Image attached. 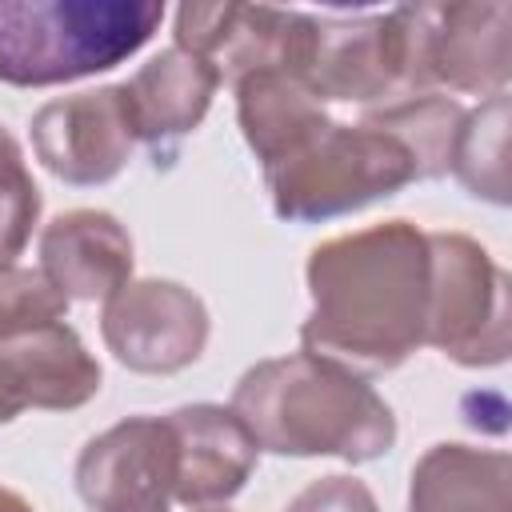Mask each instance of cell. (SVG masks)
<instances>
[{
    "label": "cell",
    "mask_w": 512,
    "mask_h": 512,
    "mask_svg": "<svg viewBox=\"0 0 512 512\" xmlns=\"http://www.w3.org/2000/svg\"><path fill=\"white\" fill-rule=\"evenodd\" d=\"M464 112L468 108H460L452 96L416 92V96H400L392 104L368 108L364 116L376 120L380 128H388L412 152L420 180H436L452 164V144H456V132H460Z\"/></svg>",
    "instance_id": "18"
},
{
    "label": "cell",
    "mask_w": 512,
    "mask_h": 512,
    "mask_svg": "<svg viewBox=\"0 0 512 512\" xmlns=\"http://www.w3.org/2000/svg\"><path fill=\"white\" fill-rule=\"evenodd\" d=\"M216 88L220 76L204 60L180 52L176 44L156 52L120 84L132 136L144 144H164L192 132L204 120Z\"/></svg>",
    "instance_id": "15"
},
{
    "label": "cell",
    "mask_w": 512,
    "mask_h": 512,
    "mask_svg": "<svg viewBox=\"0 0 512 512\" xmlns=\"http://www.w3.org/2000/svg\"><path fill=\"white\" fill-rule=\"evenodd\" d=\"M196 512H228V508H196Z\"/></svg>",
    "instance_id": "25"
},
{
    "label": "cell",
    "mask_w": 512,
    "mask_h": 512,
    "mask_svg": "<svg viewBox=\"0 0 512 512\" xmlns=\"http://www.w3.org/2000/svg\"><path fill=\"white\" fill-rule=\"evenodd\" d=\"M512 76V8L488 4H420V80L424 92L452 88L496 96Z\"/></svg>",
    "instance_id": "10"
},
{
    "label": "cell",
    "mask_w": 512,
    "mask_h": 512,
    "mask_svg": "<svg viewBox=\"0 0 512 512\" xmlns=\"http://www.w3.org/2000/svg\"><path fill=\"white\" fill-rule=\"evenodd\" d=\"M408 512H512V456L500 448L432 444L412 468Z\"/></svg>",
    "instance_id": "16"
},
{
    "label": "cell",
    "mask_w": 512,
    "mask_h": 512,
    "mask_svg": "<svg viewBox=\"0 0 512 512\" xmlns=\"http://www.w3.org/2000/svg\"><path fill=\"white\" fill-rule=\"evenodd\" d=\"M252 440L276 456H336L368 464L392 452L396 416L356 372L308 352L252 364L228 404Z\"/></svg>",
    "instance_id": "2"
},
{
    "label": "cell",
    "mask_w": 512,
    "mask_h": 512,
    "mask_svg": "<svg viewBox=\"0 0 512 512\" xmlns=\"http://www.w3.org/2000/svg\"><path fill=\"white\" fill-rule=\"evenodd\" d=\"M176 432L168 416H128L92 436L76 460V492L92 512L172 504Z\"/></svg>",
    "instance_id": "9"
},
{
    "label": "cell",
    "mask_w": 512,
    "mask_h": 512,
    "mask_svg": "<svg viewBox=\"0 0 512 512\" xmlns=\"http://www.w3.org/2000/svg\"><path fill=\"white\" fill-rule=\"evenodd\" d=\"M232 88L240 132L264 172L296 156L332 120L328 108L292 72H252Z\"/></svg>",
    "instance_id": "17"
},
{
    "label": "cell",
    "mask_w": 512,
    "mask_h": 512,
    "mask_svg": "<svg viewBox=\"0 0 512 512\" xmlns=\"http://www.w3.org/2000/svg\"><path fill=\"white\" fill-rule=\"evenodd\" d=\"M0 512H36L20 492H12V488H4L0 484Z\"/></svg>",
    "instance_id": "23"
},
{
    "label": "cell",
    "mask_w": 512,
    "mask_h": 512,
    "mask_svg": "<svg viewBox=\"0 0 512 512\" xmlns=\"http://www.w3.org/2000/svg\"><path fill=\"white\" fill-rule=\"evenodd\" d=\"M420 180L412 152L376 120H328L296 156L264 172L280 220L312 224L356 212Z\"/></svg>",
    "instance_id": "4"
},
{
    "label": "cell",
    "mask_w": 512,
    "mask_h": 512,
    "mask_svg": "<svg viewBox=\"0 0 512 512\" xmlns=\"http://www.w3.org/2000/svg\"><path fill=\"white\" fill-rule=\"evenodd\" d=\"M284 512H380V504L364 480L332 472V476L312 480Z\"/></svg>",
    "instance_id": "22"
},
{
    "label": "cell",
    "mask_w": 512,
    "mask_h": 512,
    "mask_svg": "<svg viewBox=\"0 0 512 512\" xmlns=\"http://www.w3.org/2000/svg\"><path fill=\"white\" fill-rule=\"evenodd\" d=\"M424 344L464 368H496L512 352V284L464 232H428Z\"/></svg>",
    "instance_id": "6"
},
{
    "label": "cell",
    "mask_w": 512,
    "mask_h": 512,
    "mask_svg": "<svg viewBox=\"0 0 512 512\" xmlns=\"http://www.w3.org/2000/svg\"><path fill=\"white\" fill-rule=\"evenodd\" d=\"M312 12L264 8V4H180L176 48L204 60L220 84H236L252 72L300 76Z\"/></svg>",
    "instance_id": "7"
},
{
    "label": "cell",
    "mask_w": 512,
    "mask_h": 512,
    "mask_svg": "<svg viewBox=\"0 0 512 512\" xmlns=\"http://www.w3.org/2000/svg\"><path fill=\"white\" fill-rule=\"evenodd\" d=\"M472 196L492 204H508V92L488 96L480 108L464 112L452 164H448Z\"/></svg>",
    "instance_id": "19"
},
{
    "label": "cell",
    "mask_w": 512,
    "mask_h": 512,
    "mask_svg": "<svg viewBox=\"0 0 512 512\" xmlns=\"http://www.w3.org/2000/svg\"><path fill=\"white\" fill-rule=\"evenodd\" d=\"M132 236L100 208L60 212L40 232V272L68 300H108L132 280Z\"/></svg>",
    "instance_id": "14"
},
{
    "label": "cell",
    "mask_w": 512,
    "mask_h": 512,
    "mask_svg": "<svg viewBox=\"0 0 512 512\" xmlns=\"http://www.w3.org/2000/svg\"><path fill=\"white\" fill-rule=\"evenodd\" d=\"M68 320V296L40 268H0V336Z\"/></svg>",
    "instance_id": "21"
},
{
    "label": "cell",
    "mask_w": 512,
    "mask_h": 512,
    "mask_svg": "<svg viewBox=\"0 0 512 512\" xmlns=\"http://www.w3.org/2000/svg\"><path fill=\"white\" fill-rule=\"evenodd\" d=\"M136 512H168V504H160V508H136Z\"/></svg>",
    "instance_id": "24"
},
{
    "label": "cell",
    "mask_w": 512,
    "mask_h": 512,
    "mask_svg": "<svg viewBox=\"0 0 512 512\" xmlns=\"http://www.w3.org/2000/svg\"><path fill=\"white\" fill-rule=\"evenodd\" d=\"M132 144L120 84L48 100L32 116L36 160L64 184H108L128 164Z\"/></svg>",
    "instance_id": "11"
},
{
    "label": "cell",
    "mask_w": 512,
    "mask_h": 512,
    "mask_svg": "<svg viewBox=\"0 0 512 512\" xmlns=\"http://www.w3.org/2000/svg\"><path fill=\"white\" fill-rule=\"evenodd\" d=\"M100 392V364L68 320L0 336V424L24 408L72 412Z\"/></svg>",
    "instance_id": "12"
},
{
    "label": "cell",
    "mask_w": 512,
    "mask_h": 512,
    "mask_svg": "<svg viewBox=\"0 0 512 512\" xmlns=\"http://www.w3.org/2000/svg\"><path fill=\"white\" fill-rule=\"evenodd\" d=\"M320 104L380 108L424 92L420 80V4L364 16H316L300 76Z\"/></svg>",
    "instance_id": "5"
},
{
    "label": "cell",
    "mask_w": 512,
    "mask_h": 512,
    "mask_svg": "<svg viewBox=\"0 0 512 512\" xmlns=\"http://www.w3.org/2000/svg\"><path fill=\"white\" fill-rule=\"evenodd\" d=\"M176 432V488L184 508H212L232 500L256 472L260 444L244 420L224 404H184L168 412Z\"/></svg>",
    "instance_id": "13"
},
{
    "label": "cell",
    "mask_w": 512,
    "mask_h": 512,
    "mask_svg": "<svg viewBox=\"0 0 512 512\" xmlns=\"http://www.w3.org/2000/svg\"><path fill=\"white\" fill-rule=\"evenodd\" d=\"M100 336L124 368L172 376L200 360L208 344V308L176 280H128L104 300Z\"/></svg>",
    "instance_id": "8"
},
{
    "label": "cell",
    "mask_w": 512,
    "mask_h": 512,
    "mask_svg": "<svg viewBox=\"0 0 512 512\" xmlns=\"http://www.w3.org/2000/svg\"><path fill=\"white\" fill-rule=\"evenodd\" d=\"M164 20L160 0H0V80L72 84L124 64Z\"/></svg>",
    "instance_id": "3"
},
{
    "label": "cell",
    "mask_w": 512,
    "mask_h": 512,
    "mask_svg": "<svg viewBox=\"0 0 512 512\" xmlns=\"http://www.w3.org/2000/svg\"><path fill=\"white\" fill-rule=\"evenodd\" d=\"M312 312L300 352L356 376L400 368L424 344L428 320V232L384 220L332 236L308 256Z\"/></svg>",
    "instance_id": "1"
},
{
    "label": "cell",
    "mask_w": 512,
    "mask_h": 512,
    "mask_svg": "<svg viewBox=\"0 0 512 512\" xmlns=\"http://www.w3.org/2000/svg\"><path fill=\"white\" fill-rule=\"evenodd\" d=\"M40 220V188L24 164V148L0 124V268H12Z\"/></svg>",
    "instance_id": "20"
}]
</instances>
